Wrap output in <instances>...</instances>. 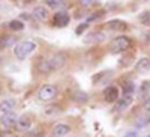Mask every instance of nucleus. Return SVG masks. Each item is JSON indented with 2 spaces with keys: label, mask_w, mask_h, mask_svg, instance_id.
<instances>
[{
  "label": "nucleus",
  "mask_w": 150,
  "mask_h": 137,
  "mask_svg": "<svg viewBox=\"0 0 150 137\" xmlns=\"http://www.w3.org/2000/svg\"><path fill=\"white\" fill-rule=\"evenodd\" d=\"M35 50H36V44L33 41H23V42H18L14 47V54L17 56V59L24 60L26 57H29Z\"/></svg>",
  "instance_id": "1"
},
{
  "label": "nucleus",
  "mask_w": 150,
  "mask_h": 137,
  "mask_svg": "<svg viewBox=\"0 0 150 137\" xmlns=\"http://www.w3.org/2000/svg\"><path fill=\"white\" fill-rule=\"evenodd\" d=\"M132 47V41L125 35L116 36L111 42V51L112 53H120V51H128V50Z\"/></svg>",
  "instance_id": "2"
},
{
  "label": "nucleus",
  "mask_w": 150,
  "mask_h": 137,
  "mask_svg": "<svg viewBox=\"0 0 150 137\" xmlns=\"http://www.w3.org/2000/svg\"><path fill=\"white\" fill-rule=\"evenodd\" d=\"M57 92H59V89L54 84H44L39 89V92H38V96L42 101H51V99H54L57 96Z\"/></svg>",
  "instance_id": "3"
},
{
  "label": "nucleus",
  "mask_w": 150,
  "mask_h": 137,
  "mask_svg": "<svg viewBox=\"0 0 150 137\" xmlns=\"http://www.w3.org/2000/svg\"><path fill=\"white\" fill-rule=\"evenodd\" d=\"M104 39H105V33L101 30H95V32H90L89 35H86L84 42L86 44H98V42H102Z\"/></svg>",
  "instance_id": "4"
},
{
  "label": "nucleus",
  "mask_w": 150,
  "mask_h": 137,
  "mask_svg": "<svg viewBox=\"0 0 150 137\" xmlns=\"http://www.w3.org/2000/svg\"><path fill=\"white\" fill-rule=\"evenodd\" d=\"M53 23H54V26H57V27H65V26L69 24V15L66 14L65 11L56 12V15L53 18Z\"/></svg>",
  "instance_id": "5"
},
{
  "label": "nucleus",
  "mask_w": 150,
  "mask_h": 137,
  "mask_svg": "<svg viewBox=\"0 0 150 137\" xmlns=\"http://www.w3.org/2000/svg\"><path fill=\"white\" fill-rule=\"evenodd\" d=\"M104 98H105V101H108V103H114V101H117V99L120 98V95H119V89L114 88V86H108V88L104 91Z\"/></svg>",
  "instance_id": "6"
},
{
  "label": "nucleus",
  "mask_w": 150,
  "mask_h": 137,
  "mask_svg": "<svg viewBox=\"0 0 150 137\" xmlns=\"http://www.w3.org/2000/svg\"><path fill=\"white\" fill-rule=\"evenodd\" d=\"M0 122H2V125H3L5 128H11V127L17 125L18 118H17V115L14 113V111H12V113H6V115H3L2 119H0Z\"/></svg>",
  "instance_id": "7"
},
{
  "label": "nucleus",
  "mask_w": 150,
  "mask_h": 137,
  "mask_svg": "<svg viewBox=\"0 0 150 137\" xmlns=\"http://www.w3.org/2000/svg\"><path fill=\"white\" fill-rule=\"evenodd\" d=\"M131 104H132V95H122V96L117 99L116 110H117V111H123V110H126Z\"/></svg>",
  "instance_id": "8"
},
{
  "label": "nucleus",
  "mask_w": 150,
  "mask_h": 137,
  "mask_svg": "<svg viewBox=\"0 0 150 137\" xmlns=\"http://www.w3.org/2000/svg\"><path fill=\"white\" fill-rule=\"evenodd\" d=\"M135 71L138 74H146L150 72V59L149 57H141L135 65Z\"/></svg>",
  "instance_id": "9"
},
{
  "label": "nucleus",
  "mask_w": 150,
  "mask_h": 137,
  "mask_svg": "<svg viewBox=\"0 0 150 137\" xmlns=\"http://www.w3.org/2000/svg\"><path fill=\"white\" fill-rule=\"evenodd\" d=\"M50 62H51L53 69H60L62 66L65 65V62H66V56H65L63 53H56L51 59H50Z\"/></svg>",
  "instance_id": "10"
},
{
  "label": "nucleus",
  "mask_w": 150,
  "mask_h": 137,
  "mask_svg": "<svg viewBox=\"0 0 150 137\" xmlns=\"http://www.w3.org/2000/svg\"><path fill=\"white\" fill-rule=\"evenodd\" d=\"M71 133V128L66 125V123H57L53 130V137H65L66 134Z\"/></svg>",
  "instance_id": "11"
},
{
  "label": "nucleus",
  "mask_w": 150,
  "mask_h": 137,
  "mask_svg": "<svg viewBox=\"0 0 150 137\" xmlns=\"http://www.w3.org/2000/svg\"><path fill=\"white\" fill-rule=\"evenodd\" d=\"M107 29H108V30L120 32V30H125V29H126V23H125V21H120V20H111V21L107 23Z\"/></svg>",
  "instance_id": "12"
},
{
  "label": "nucleus",
  "mask_w": 150,
  "mask_h": 137,
  "mask_svg": "<svg viewBox=\"0 0 150 137\" xmlns=\"http://www.w3.org/2000/svg\"><path fill=\"white\" fill-rule=\"evenodd\" d=\"M33 17L39 21H45L48 18V9L45 6H36L33 9Z\"/></svg>",
  "instance_id": "13"
},
{
  "label": "nucleus",
  "mask_w": 150,
  "mask_h": 137,
  "mask_svg": "<svg viewBox=\"0 0 150 137\" xmlns=\"http://www.w3.org/2000/svg\"><path fill=\"white\" fill-rule=\"evenodd\" d=\"M14 107H15V99H3V101L0 103V111H2L3 115L12 113V108Z\"/></svg>",
  "instance_id": "14"
},
{
  "label": "nucleus",
  "mask_w": 150,
  "mask_h": 137,
  "mask_svg": "<svg viewBox=\"0 0 150 137\" xmlns=\"http://www.w3.org/2000/svg\"><path fill=\"white\" fill-rule=\"evenodd\" d=\"M38 69H39L41 72L44 74H50L53 72V66H51V62H50V59H45V60H41L39 64H38Z\"/></svg>",
  "instance_id": "15"
},
{
  "label": "nucleus",
  "mask_w": 150,
  "mask_h": 137,
  "mask_svg": "<svg viewBox=\"0 0 150 137\" xmlns=\"http://www.w3.org/2000/svg\"><path fill=\"white\" fill-rule=\"evenodd\" d=\"M17 125H18V128H20V130L26 131V130H29V128H30L32 121H30L27 116H21V118L18 119V122H17Z\"/></svg>",
  "instance_id": "16"
},
{
  "label": "nucleus",
  "mask_w": 150,
  "mask_h": 137,
  "mask_svg": "<svg viewBox=\"0 0 150 137\" xmlns=\"http://www.w3.org/2000/svg\"><path fill=\"white\" fill-rule=\"evenodd\" d=\"M15 42V36H0V50L6 48Z\"/></svg>",
  "instance_id": "17"
},
{
  "label": "nucleus",
  "mask_w": 150,
  "mask_h": 137,
  "mask_svg": "<svg viewBox=\"0 0 150 137\" xmlns=\"http://www.w3.org/2000/svg\"><path fill=\"white\" fill-rule=\"evenodd\" d=\"M72 99H75V101H78V103H86L87 99H89V96H87V93L83 92V91H75L72 93Z\"/></svg>",
  "instance_id": "18"
},
{
  "label": "nucleus",
  "mask_w": 150,
  "mask_h": 137,
  "mask_svg": "<svg viewBox=\"0 0 150 137\" xmlns=\"http://www.w3.org/2000/svg\"><path fill=\"white\" fill-rule=\"evenodd\" d=\"M149 91H150V81H144L140 88V98L141 99H147L149 98Z\"/></svg>",
  "instance_id": "19"
},
{
  "label": "nucleus",
  "mask_w": 150,
  "mask_h": 137,
  "mask_svg": "<svg viewBox=\"0 0 150 137\" xmlns=\"http://www.w3.org/2000/svg\"><path fill=\"white\" fill-rule=\"evenodd\" d=\"M138 20H140V23L143 24V26L150 27V11H144V12H141V14L138 15Z\"/></svg>",
  "instance_id": "20"
},
{
  "label": "nucleus",
  "mask_w": 150,
  "mask_h": 137,
  "mask_svg": "<svg viewBox=\"0 0 150 137\" xmlns=\"http://www.w3.org/2000/svg\"><path fill=\"white\" fill-rule=\"evenodd\" d=\"M9 27H11L12 30L20 32V30H23V29H24V23H23V21H20V20H12V21L9 23Z\"/></svg>",
  "instance_id": "21"
},
{
  "label": "nucleus",
  "mask_w": 150,
  "mask_h": 137,
  "mask_svg": "<svg viewBox=\"0 0 150 137\" xmlns=\"http://www.w3.org/2000/svg\"><path fill=\"white\" fill-rule=\"evenodd\" d=\"M105 77H111V72L108 71H104V72H99L98 76H93V83H96V84H99V83H102V78H105Z\"/></svg>",
  "instance_id": "22"
},
{
  "label": "nucleus",
  "mask_w": 150,
  "mask_h": 137,
  "mask_svg": "<svg viewBox=\"0 0 150 137\" xmlns=\"http://www.w3.org/2000/svg\"><path fill=\"white\" fill-rule=\"evenodd\" d=\"M135 91V84L128 81V83H125L123 84V95H132Z\"/></svg>",
  "instance_id": "23"
},
{
  "label": "nucleus",
  "mask_w": 150,
  "mask_h": 137,
  "mask_svg": "<svg viewBox=\"0 0 150 137\" xmlns=\"http://www.w3.org/2000/svg\"><path fill=\"white\" fill-rule=\"evenodd\" d=\"M150 123V115H147V116H141V118H138V121H137V127H146V125H149Z\"/></svg>",
  "instance_id": "24"
},
{
  "label": "nucleus",
  "mask_w": 150,
  "mask_h": 137,
  "mask_svg": "<svg viewBox=\"0 0 150 137\" xmlns=\"http://www.w3.org/2000/svg\"><path fill=\"white\" fill-rule=\"evenodd\" d=\"M60 111V107L59 106H51L45 110V115H54V113H59Z\"/></svg>",
  "instance_id": "25"
},
{
  "label": "nucleus",
  "mask_w": 150,
  "mask_h": 137,
  "mask_svg": "<svg viewBox=\"0 0 150 137\" xmlns=\"http://www.w3.org/2000/svg\"><path fill=\"white\" fill-rule=\"evenodd\" d=\"M87 27H89V24H87V23H83V24H80V26L77 27V30H75V33H77V35H81Z\"/></svg>",
  "instance_id": "26"
},
{
  "label": "nucleus",
  "mask_w": 150,
  "mask_h": 137,
  "mask_svg": "<svg viewBox=\"0 0 150 137\" xmlns=\"http://www.w3.org/2000/svg\"><path fill=\"white\" fill-rule=\"evenodd\" d=\"M125 137H138V131H128L126 134H125Z\"/></svg>",
  "instance_id": "27"
},
{
  "label": "nucleus",
  "mask_w": 150,
  "mask_h": 137,
  "mask_svg": "<svg viewBox=\"0 0 150 137\" xmlns=\"http://www.w3.org/2000/svg\"><path fill=\"white\" fill-rule=\"evenodd\" d=\"M81 2V5H84V6H90L92 3H95L96 0H80Z\"/></svg>",
  "instance_id": "28"
},
{
  "label": "nucleus",
  "mask_w": 150,
  "mask_h": 137,
  "mask_svg": "<svg viewBox=\"0 0 150 137\" xmlns=\"http://www.w3.org/2000/svg\"><path fill=\"white\" fill-rule=\"evenodd\" d=\"M144 108H146L147 111H150V96H149L147 99H144Z\"/></svg>",
  "instance_id": "29"
},
{
  "label": "nucleus",
  "mask_w": 150,
  "mask_h": 137,
  "mask_svg": "<svg viewBox=\"0 0 150 137\" xmlns=\"http://www.w3.org/2000/svg\"><path fill=\"white\" fill-rule=\"evenodd\" d=\"M0 137H15V136L12 134V133H2V134H0Z\"/></svg>",
  "instance_id": "30"
},
{
  "label": "nucleus",
  "mask_w": 150,
  "mask_h": 137,
  "mask_svg": "<svg viewBox=\"0 0 150 137\" xmlns=\"http://www.w3.org/2000/svg\"><path fill=\"white\" fill-rule=\"evenodd\" d=\"M147 137H150V136H147Z\"/></svg>",
  "instance_id": "31"
}]
</instances>
